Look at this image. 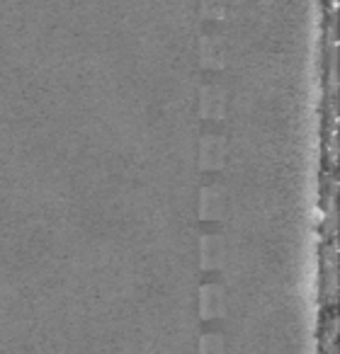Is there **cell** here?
<instances>
[{"instance_id":"6da1fadb","label":"cell","mask_w":340,"mask_h":354,"mask_svg":"<svg viewBox=\"0 0 340 354\" xmlns=\"http://www.w3.org/2000/svg\"><path fill=\"white\" fill-rule=\"evenodd\" d=\"M217 299H222V291L217 286H204L202 291V306H204V313L214 315L222 310V304H217Z\"/></svg>"}]
</instances>
